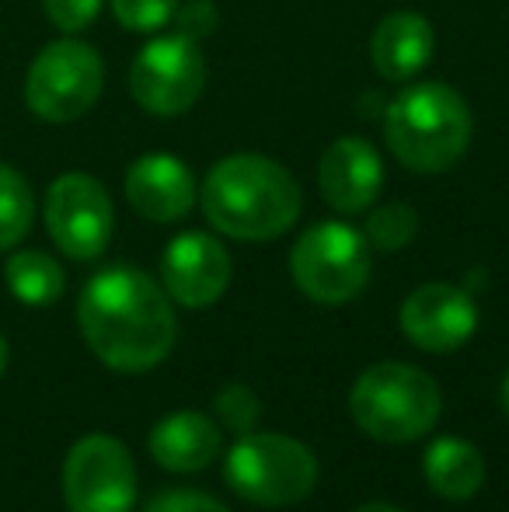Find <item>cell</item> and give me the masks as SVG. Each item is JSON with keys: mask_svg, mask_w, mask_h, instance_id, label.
<instances>
[{"mask_svg": "<svg viewBox=\"0 0 509 512\" xmlns=\"http://www.w3.org/2000/svg\"><path fill=\"white\" fill-rule=\"evenodd\" d=\"M77 324L88 349L119 373L164 363L178 335L171 297L133 265H112L84 286Z\"/></svg>", "mask_w": 509, "mask_h": 512, "instance_id": "6da1fadb", "label": "cell"}, {"mask_svg": "<svg viewBox=\"0 0 509 512\" xmlns=\"http://www.w3.org/2000/svg\"><path fill=\"white\" fill-rule=\"evenodd\" d=\"M300 185L283 164L262 154H231L217 161L203 185V213L234 241H272L300 216Z\"/></svg>", "mask_w": 509, "mask_h": 512, "instance_id": "7a4b0ae2", "label": "cell"}, {"mask_svg": "<svg viewBox=\"0 0 509 512\" xmlns=\"http://www.w3.org/2000/svg\"><path fill=\"white\" fill-rule=\"evenodd\" d=\"M471 108L443 81L405 88L387 105L384 136L391 154L415 175H440L454 168L471 143Z\"/></svg>", "mask_w": 509, "mask_h": 512, "instance_id": "3957f363", "label": "cell"}, {"mask_svg": "<svg viewBox=\"0 0 509 512\" xmlns=\"http://www.w3.org/2000/svg\"><path fill=\"white\" fill-rule=\"evenodd\" d=\"M353 418L381 443H412L440 418V387L408 363H377L360 373L349 394Z\"/></svg>", "mask_w": 509, "mask_h": 512, "instance_id": "277c9868", "label": "cell"}, {"mask_svg": "<svg viewBox=\"0 0 509 512\" xmlns=\"http://www.w3.org/2000/svg\"><path fill=\"white\" fill-rule=\"evenodd\" d=\"M224 478L252 506H297L318 485V460L297 439L252 429L231 446Z\"/></svg>", "mask_w": 509, "mask_h": 512, "instance_id": "5b68a950", "label": "cell"}, {"mask_svg": "<svg viewBox=\"0 0 509 512\" xmlns=\"http://www.w3.org/2000/svg\"><path fill=\"white\" fill-rule=\"evenodd\" d=\"M105 88V63L95 46L63 35L39 49L25 74V105L42 122H77L88 115Z\"/></svg>", "mask_w": 509, "mask_h": 512, "instance_id": "8992f818", "label": "cell"}, {"mask_svg": "<svg viewBox=\"0 0 509 512\" xmlns=\"http://www.w3.org/2000/svg\"><path fill=\"white\" fill-rule=\"evenodd\" d=\"M290 276L314 304H346L370 279V244L356 227L339 220L314 223L290 251Z\"/></svg>", "mask_w": 509, "mask_h": 512, "instance_id": "52a82bcc", "label": "cell"}, {"mask_svg": "<svg viewBox=\"0 0 509 512\" xmlns=\"http://www.w3.org/2000/svg\"><path fill=\"white\" fill-rule=\"evenodd\" d=\"M206 88V60L185 35L150 39L129 67V95L150 115H182Z\"/></svg>", "mask_w": 509, "mask_h": 512, "instance_id": "ba28073f", "label": "cell"}, {"mask_svg": "<svg viewBox=\"0 0 509 512\" xmlns=\"http://www.w3.org/2000/svg\"><path fill=\"white\" fill-rule=\"evenodd\" d=\"M63 499L70 512H129L136 502L133 457L116 436L91 432L63 460Z\"/></svg>", "mask_w": 509, "mask_h": 512, "instance_id": "9c48e42d", "label": "cell"}, {"mask_svg": "<svg viewBox=\"0 0 509 512\" xmlns=\"http://www.w3.org/2000/svg\"><path fill=\"white\" fill-rule=\"evenodd\" d=\"M42 216L53 244L74 262H91L112 241L116 209L105 185L84 171H67L49 185Z\"/></svg>", "mask_w": 509, "mask_h": 512, "instance_id": "30bf717a", "label": "cell"}, {"mask_svg": "<svg viewBox=\"0 0 509 512\" xmlns=\"http://www.w3.org/2000/svg\"><path fill=\"white\" fill-rule=\"evenodd\" d=\"M161 279L164 293L182 307H210L231 286V255L227 248L210 234H178L164 248L161 258Z\"/></svg>", "mask_w": 509, "mask_h": 512, "instance_id": "8fae6325", "label": "cell"}, {"mask_svg": "<svg viewBox=\"0 0 509 512\" xmlns=\"http://www.w3.org/2000/svg\"><path fill=\"white\" fill-rule=\"evenodd\" d=\"M401 331L426 352H454L475 335L478 307L468 290L450 283H426L401 304Z\"/></svg>", "mask_w": 509, "mask_h": 512, "instance_id": "7c38bea8", "label": "cell"}, {"mask_svg": "<svg viewBox=\"0 0 509 512\" xmlns=\"http://www.w3.org/2000/svg\"><path fill=\"white\" fill-rule=\"evenodd\" d=\"M384 185V164L363 136H339L318 161V189L335 213H363Z\"/></svg>", "mask_w": 509, "mask_h": 512, "instance_id": "4fadbf2b", "label": "cell"}, {"mask_svg": "<svg viewBox=\"0 0 509 512\" xmlns=\"http://www.w3.org/2000/svg\"><path fill=\"white\" fill-rule=\"evenodd\" d=\"M126 199L143 220L175 223L196 203V178L175 154H143L126 171Z\"/></svg>", "mask_w": 509, "mask_h": 512, "instance_id": "5bb4252c", "label": "cell"}, {"mask_svg": "<svg viewBox=\"0 0 509 512\" xmlns=\"http://www.w3.org/2000/svg\"><path fill=\"white\" fill-rule=\"evenodd\" d=\"M433 56V25L415 11H394L370 35V63L384 81H408Z\"/></svg>", "mask_w": 509, "mask_h": 512, "instance_id": "9a60e30c", "label": "cell"}, {"mask_svg": "<svg viewBox=\"0 0 509 512\" xmlns=\"http://www.w3.org/2000/svg\"><path fill=\"white\" fill-rule=\"evenodd\" d=\"M147 446L164 471H203L220 453V429L199 411H175L154 425Z\"/></svg>", "mask_w": 509, "mask_h": 512, "instance_id": "2e32d148", "label": "cell"}, {"mask_svg": "<svg viewBox=\"0 0 509 512\" xmlns=\"http://www.w3.org/2000/svg\"><path fill=\"white\" fill-rule=\"evenodd\" d=\"M422 471H426V481L436 495L454 502L471 499L485 485L482 453L457 436H440L436 443H429L426 457H422Z\"/></svg>", "mask_w": 509, "mask_h": 512, "instance_id": "e0dca14e", "label": "cell"}, {"mask_svg": "<svg viewBox=\"0 0 509 512\" xmlns=\"http://www.w3.org/2000/svg\"><path fill=\"white\" fill-rule=\"evenodd\" d=\"M7 290L14 293V300H21L25 307H49L63 297V276L60 262L46 251H14L4 265Z\"/></svg>", "mask_w": 509, "mask_h": 512, "instance_id": "ac0fdd59", "label": "cell"}, {"mask_svg": "<svg viewBox=\"0 0 509 512\" xmlns=\"http://www.w3.org/2000/svg\"><path fill=\"white\" fill-rule=\"evenodd\" d=\"M35 220V196L32 185L0 161V251H11L14 244L25 241Z\"/></svg>", "mask_w": 509, "mask_h": 512, "instance_id": "d6986e66", "label": "cell"}, {"mask_svg": "<svg viewBox=\"0 0 509 512\" xmlns=\"http://www.w3.org/2000/svg\"><path fill=\"white\" fill-rule=\"evenodd\" d=\"M415 230H419V216L408 203H387V206H377L367 220V244L381 251H398L405 244H412Z\"/></svg>", "mask_w": 509, "mask_h": 512, "instance_id": "ffe728a7", "label": "cell"}, {"mask_svg": "<svg viewBox=\"0 0 509 512\" xmlns=\"http://www.w3.org/2000/svg\"><path fill=\"white\" fill-rule=\"evenodd\" d=\"M175 11L178 0H112V14L129 32H161Z\"/></svg>", "mask_w": 509, "mask_h": 512, "instance_id": "44dd1931", "label": "cell"}, {"mask_svg": "<svg viewBox=\"0 0 509 512\" xmlns=\"http://www.w3.org/2000/svg\"><path fill=\"white\" fill-rule=\"evenodd\" d=\"M258 411H262V405H258V398L245 384H231L217 394V415L224 418L227 429L241 432V436L255 429Z\"/></svg>", "mask_w": 509, "mask_h": 512, "instance_id": "7402d4cb", "label": "cell"}, {"mask_svg": "<svg viewBox=\"0 0 509 512\" xmlns=\"http://www.w3.org/2000/svg\"><path fill=\"white\" fill-rule=\"evenodd\" d=\"M105 0H42V11L63 35H77L102 14Z\"/></svg>", "mask_w": 509, "mask_h": 512, "instance_id": "603a6c76", "label": "cell"}, {"mask_svg": "<svg viewBox=\"0 0 509 512\" xmlns=\"http://www.w3.org/2000/svg\"><path fill=\"white\" fill-rule=\"evenodd\" d=\"M143 512H227V506L203 492H192V488H168V492L154 495Z\"/></svg>", "mask_w": 509, "mask_h": 512, "instance_id": "cb8c5ba5", "label": "cell"}, {"mask_svg": "<svg viewBox=\"0 0 509 512\" xmlns=\"http://www.w3.org/2000/svg\"><path fill=\"white\" fill-rule=\"evenodd\" d=\"M175 21H178V35L196 42L220 25V14L213 7V0H189V4H182L175 11Z\"/></svg>", "mask_w": 509, "mask_h": 512, "instance_id": "d4e9b609", "label": "cell"}, {"mask_svg": "<svg viewBox=\"0 0 509 512\" xmlns=\"http://www.w3.org/2000/svg\"><path fill=\"white\" fill-rule=\"evenodd\" d=\"M356 512H405V509H398V506H387V502H370V506H360Z\"/></svg>", "mask_w": 509, "mask_h": 512, "instance_id": "484cf974", "label": "cell"}, {"mask_svg": "<svg viewBox=\"0 0 509 512\" xmlns=\"http://www.w3.org/2000/svg\"><path fill=\"white\" fill-rule=\"evenodd\" d=\"M4 366H7V342H4V335H0V373H4Z\"/></svg>", "mask_w": 509, "mask_h": 512, "instance_id": "4316f807", "label": "cell"}, {"mask_svg": "<svg viewBox=\"0 0 509 512\" xmlns=\"http://www.w3.org/2000/svg\"><path fill=\"white\" fill-rule=\"evenodd\" d=\"M503 408H506V418H509V373H506V380H503Z\"/></svg>", "mask_w": 509, "mask_h": 512, "instance_id": "83f0119b", "label": "cell"}]
</instances>
